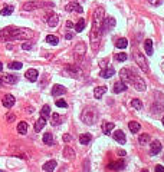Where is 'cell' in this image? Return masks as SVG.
<instances>
[{"instance_id":"cell-13","label":"cell","mask_w":164,"mask_h":172,"mask_svg":"<svg viewBox=\"0 0 164 172\" xmlns=\"http://www.w3.org/2000/svg\"><path fill=\"white\" fill-rule=\"evenodd\" d=\"M66 92V89L62 86V85H55L52 88V96H59V95H64Z\"/></svg>"},{"instance_id":"cell-25","label":"cell","mask_w":164,"mask_h":172,"mask_svg":"<svg viewBox=\"0 0 164 172\" xmlns=\"http://www.w3.org/2000/svg\"><path fill=\"white\" fill-rule=\"evenodd\" d=\"M92 139V136H91L89 133H82L81 136H79V142H81V145H88Z\"/></svg>"},{"instance_id":"cell-26","label":"cell","mask_w":164,"mask_h":172,"mask_svg":"<svg viewBox=\"0 0 164 172\" xmlns=\"http://www.w3.org/2000/svg\"><path fill=\"white\" fill-rule=\"evenodd\" d=\"M144 49H146L147 55H153V40L151 39H147L144 42Z\"/></svg>"},{"instance_id":"cell-20","label":"cell","mask_w":164,"mask_h":172,"mask_svg":"<svg viewBox=\"0 0 164 172\" xmlns=\"http://www.w3.org/2000/svg\"><path fill=\"white\" fill-rule=\"evenodd\" d=\"M45 125H46V119L42 116V118H39V119H38V122L35 123V131L41 132V129H43V128H45Z\"/></svg>"},{"instance_id":"cell-30","label":"cell","mask_w":164,"mask_h":172,"mask_svg":"<svg viewBox=\"0 0 164 172\" xmlns=\"http://www.w3.org/2000/svg\"><path fill=\"white\" fill-rule=\"evenodd\" d=\"M17 132L22 133V135H25L26 132H27V123L26 122H19V125H17Z\"/></svg>"},{"instance_id":"cell-21","label":"cell","mask_w":164,"mask_h":172,"mask_svg":"<svg viewBox=\"0 0 164 172\" xmlns=\"http://www.w3.org/2000/svg\"><path fill=\"white\" fill-rule=\"evenodd\" d=\"M124 162L123 161H117V162H111L108 165V169H114V171H118V169H123L124 168Z\"/></svg>"},{"instance_id":"cell-50","label":"cell","mask_w":164,"mask_h":172,"mask_svg":"<svg viewBox=\"0 0 164 172\" xmlns=\"http://www.w3.org/2000/svg\"><path fill=\"white\" fill-rule=\"evenodd\" d=\"M1 70H3V65L0 63V72H1Z\"/></svg>"},{"instance_id":"cell-27","label":"cell","mask_w":164,"mask_h":172,"mask_svg":"<svg viewBox=\"0 0 164 172\" xmlns=\"http://www.w3.org/2000/svg\"><path fill=\"white\" fill-rule=\"evenodd\" d=\"M115 46L118 48V49H125L127 46H128V42H127V39H117V42H115Z\"/></svg>"},{"instance_id":"cell-9","label":"cell","mask_w":164,"mask_h":172,"mask_svg":"<svg viewBox=\"0 0 164 172\" xmlns=\"http://www.w3.org/2000/svg\"><path fill=\"white\" fill-rule=\"evenodd\" d=\"M46 22H48V25L50 27H55L58 25V22H59V19H58V15L55 13H48L46 15Z\"/></svg>"},{"instance_id":"cell-6","label":"cell","mask_w":164,"mask_h":172,"mask_svg":"<svg viewBox=\"0 0 164 172\" xmlns=\"http://www.w3.org/2000/svg\"><path fill=\"white\" fill-rule=\"evenodd\" d=\"M120 75H121V81L123 82H128V83H132V78H134V72H131L130 69H121V72H120Z\"/></svg>"},{"instance_id":"cell-34","label":"cell","mask_w":164,"mask_h":172,"mask_svg":"<svg viewBox=\"0 0 164 172\" xmlns=\"http://www.w3.org/2000/svg\"><path fill=\"white\" fill-rule=\"evenodd\" d=\"M83 29H85V20H83V19H79L78 23L75 25V30H76L78 33H81Z\"/></svg>"},{"instance_id":"cell-24","label":"cell","mask_w":164,"mask_h":172,"mask_svg":"<svg viewBox=\"0 0 164 172\" xmlns=\"http://www.w3.org/2000/svg\"><path fill=\"white\" fill-rule=\"evenodd\" d=\"M107 92V86H99V88H95V90H94V96L97 99H99L104 93Z\"/></svg>"},{"instance_id":"cell-29","label":"cell","mask_w":164,"mask_h":172,"mask_svg":"<svg viewBox=\"0 0 164 172\" xmlns=\"http://www.w3.org/2000/svg\"><path fill=\"white\" fill-rule=\"evenodd\" d=\"M128 128H130V131H131L132 133H137V132L141 129V126H140L138 122H130L128 123Z\"/></svg>"},{"instance_id":"cell-31","label":"cell","mask_w":164,"mask_h":172,"mask_svg":"<svg viewBox=\"0 0 164 172\" xmlns=\"http://www.w3.org/2000/svg\"><path fill=\"white\" fill-rule=\"evenodd\" d=\"M1 16H9V15H12L13 13V6H10V4H7V6H4V7L1 9Z\"/></svg>"},{"instance_id":"cell-35","label":"cell","mask_w":164,"mask_h":172,"mask_svg":"<svg viewBox=\"0 0 164 172\" xmlns=\"http://www.w3.org/2000/svg\"><path fill=\"white\" fill-rule=\"evenodd\" d=\"M46 42L55 46V45H58V42H59V39H58L56 36H53V34H49V36H46Z\"/></svg>"},{"instance_id":"cell-38","label":"cell","mask_w":164,"mask_h":172,"mask_svg":"<svg viewBox=\"0 0 164 172\" xmlns=\"http://www.w3.org/2000/svg\"><path fill=\"white\" fill-rule=\"evenodd\" d=\"M148 141H150V136H148L147 133H144V135H141L138 138V142L141 143V145H144V143H147Z\"/></svg>"},{"instance_id":"cell-32","label":"cell","mask_w":164,"mask_h":172,"mask_svg":"<svg viewBox=\"0 0 164 172\" xmlns=\"http://www.w3.org/2000/svg\"><path fill=\"white\" fill-rule=\"evenodd\" d=\"M43 142H45L46 145H52V143H53V136H52L50 132H46V133L43 135Z\"/></svg>"},{"instance_id":"cell-33","label":"cell","mask_w":164,"mask_h":172,"mask_svg":"<svg viewBox=\"0 0 164 172\" xmlns=\"http://www.w3.org/2000/svg\"><path fill=\"white\" fill-rule=\"evenodd\" d=\"M50 119H52V123H53V125H59V123L62 122L64 118H62L61 115H58V113H52L50 115Z\"/></svg>"},{"instance_id":"cell-22","label":"cell","mask_w":164,"mask_h":172,"mask_svg":"<svg viewBox=\"0 0 164 172\" xmlns=\"http://www.w3.org/2000/svg\"><path fill=\"white\" fill-rule=\"evenodd\" d=\"M115 128V125L112 122H105L104 125H102V131H104V133L105 135H109L111 132H112V129Z\"/></svg>"},{"instance_id":"cell-42","label":"cell","mask_w":164,"mask_h":172,"mask_svg":"<svg viewBox=\"0 0 164 172\" xmlns=\"http://www.w3.org/2000/svg\"><path fill=\"white\" fill-rule=\"evenodd\" d=\"M22 48H23L25 50H30V49H32V43H23V45H22Z\"/></svg>"},{"instance_id":"cell-18","label":"cell","mask_w":164,"mask_h":172,"mask_svg":"<svg viewBox=\"0 0 164 172\" xmlns=\"http://www.w3.org/2000/svg\"><path fill=\"white\" fill-rule=\"evenodd\" d=\"M66 10L68 12H78V13H82L83 12V9L81 7V4H78V3H69L68 6H66Z\"/></svg>"},{"instance_id":"cell-53","label":"cell","mask_w":164,"mask_h":172,"mask_svg":"<svg viewBox=\"0 0 164 172\" xmlns=\"http://www.w3.org/2000/svg\"><path fill=\"white\" fill-rule=\"evenodd\" d=\"M0 172H1V171H0Z\"/></svg>"},{"instance_id":"cell-3","label":"cell","mask_w":164,"mask_h":172,"mask_svg":"<svg viewBox=\"0 0 164 172\" xmlns=\"http://www.w3.org/2000/svg\"><path fill=\"white\" fill-rule=\"evenodd\" d=\"M82 121L85 123H88V125H92V123L95 122V118H97V115H95V112L94 111H91V109H85L83 112H82L81 115Z\"/></svg>"},{"instance_id":"cell-14","label":"cell","mask_w":164,"mask_h":172,"mask_svg":"<svg viewBox=\"0 0 164 172\" xmlns=\"http://www.w3.org/2000/svg\"><path fill=\"white\" fill-rule=\"evenodd\" d=\"M115 73L114 67H107V69H104V70H101V73H99V76L101 78H104V79H108V78H112Z\"/></svg>"},{"instance_id":"cell-39","label":"cell","mask_w":164,"mask_h":172,"mask_svg":"<svg viewBox=\"0 0 164 172\" xmlns=\"http://www.w3.org/2000/svg\"><path fill=\"white\" fill-rule=\"evenodd\" d=\"M22 63H20V62H12V63H10V65H9V67H10V69H16V70H19V69H22Z\"/></svg>"},{"instance_id":"cell-45","label":"cell","mask_w":164,"mask_h":172,"mask_svg":"<svg viewBox=\"0 0 164 172\" xmlns=\"http://www.w3.org/2000/svg\"><path fill=\"white\" fill-rule=\"evenodd\" d=\"M150 3H151V4H160L161 0H150Z\"/></svg>"},{"instance_id":"cell-48","label":"cell","mask_w":164,"mask_h":172,"mask_svg":"<svg viewBox=\"0 0 164 172\" xmlns=\"http://www.w3.org/2000/svg\"><path fill=\"white\" fill-rule=\"evenodd\" d=\"M7 119H9V121H13L15 118H13V115H9V116H7Z\"/></svg>"},{"instance_id":"cell-49","label":"cell","mask_w":164,"mask_h":172,"mask_svg":"<svg viewBox=\"0 0 164 172\" xmlns=\"http://www.w3.org/2000/svg\"><path fill=\"white\" fill-rule=\"evenodd\" d=\"M118 154H120V155H125V151H118Z\"/></svg>"},{"instance_id":"cell-12","label":"cell","mask_w":164,"mask_h":172,"mask_svg":"<svg viewBox=\"0 0 164 172\" xmlns=\"http://www.w3.org/2000/svg\"><path fill=\"white\" fill-rule=\"evenodd\" d=\"M112 136H114V139L117 141V142H120V143H125V141H127L125 133H124L123 131H115L114 133H112Z\"/></svg>"},{"instance_id":"cell-2","label":"cell","mask_w":164,"mask_h":172,"mask_svg":"<svg viewBox=\"0 0 164 172\" xmlns=\"http://www.w3.org/2000/svg\"><path fill=\"white\" fill-rule=\"evenodd\" d=\"M33 37V32L29 29H15V27H4L1 32H0V42L6 40H26V39H30Z\"/></svg>"},{"instance_id":"cell-47","label":"cell","mask_w":164,"mask_h":172,"mask_svg":"<svg viewBox=\"0 0 164 172\" xmlns=\"http://www.w3.org/2000/svg\"><path fill=\"white\" fill-rule=\"evenodd\" d=\"M66 39H72V33H68V34H66Z\"/></svg>"},{"instance_id":"cell-16","label":"cell","mask_w":164,"mask_h":172,"mask_svg":"<svg viewBox=\"0 0 164 172\" xmlns=\"http://www.w3.org/2000/svg\"><path fill=\"white\" fill-rule=\"evenodd\" d=\"M3 105L6 108H12L15 105V96H13V95H6V96L3 98Z\"/></svg>"},{"instance_id":"cell-41","label":"cell","mask_w":164,"mask_h":172,"mask_svg":"<svg viewBox=\"0 0 164 172\" xmlns=\"http://www.w3.org/2000/svg\"><path fill=\"white\" fill-rule=\"evenodd\" d=\"M56 106L58 108H66L68 106V103H66L64 99H59V100H56Z\"/></svg>"},{"instance_id":"cell-46","label":"cell","mask_w":164,"mask_h":172,"mask_svg":"<svg viewBox=\"0 0 164 172\" xmlns=\"http://www.w3.org/2000/svg\"><path fill=\"white\" fill-rule=\"evenodd\" d=\"M66 26H68V27H75V25L72 22H66Z\"/></svg>"},{"instance_id":"cell-23","label":"cell","mask_w":164,"mask_h":172,"mask_svg":"<svg viewBox=\"0 0 164 172\" xmlns=\"http://www.w3.org/2000/svg\"><path fill=\"white\" fill-rule=\"evenodd\" d=\"M64 156H66L68 159H72V158L75 156V151L71 146H68V145H66V146L64 148Z\"/></svg>"},{"instance_id":"cell-43","label":"cell","mask_w":164,"mask_h":172,"mask_svg":"<svg viewBox=\"0 0 164 172\" xmlns=\"http://www.w3.org/2000/svg\"><path fill=\"white\" fill-rule=\"evenodd\" d=\"M156 172H164V166H161V165H157V166H156Z\"/></svg>"},{"instance_id":"cell-19","label":"cell","mask_w":164,"mask_h":172,"mask_svg":"<svg viewBox=\"0 0 164 172\" xmlns=\"http://www.w3.org/2000/svg\"><path fill=\"white\" fill-rule=\"evenodd\" d=\"M160 151H161V143H160L158 141L151 142V154H153V155H157V154H160Z\"/></svg>"},{"instance_id":"cell-5","label":"cell","mask_w":164,"mask_h":172,"mask_svg":"<svg viewBox=\"0 0 164 172\" xmlns=\"http://www.w3.org/2000/svg\"><path fill=\"white\" fill-rule=\"evenodd\" d=\"M75 56H76V59L78 60H81L82 57H83V55L86 53V46H85V43L83 42H79L76 46H75Z\"/></svg>"},{"instance_id":"cell-52","label":"cell","mask_w":164,"mask_h":172,"mask_svg":"<svg viewBox=\"0 0 164 172\" xmlns=\"http://www.w3.org/2000/svg\"><path fill=\"white\" fill-rule=\"evenodd\" d=\"M163 125H164V116H163Z\"/></svg>"},{"instance_id":"cell-4","label":"cell","mask_w":164,"mask_h":172,"mask_svg":"<svg viewBox=\"0 0 164 172\" xmlns=\"http://www.w3.org/2000/svg\"><path fill=\"white\" fill-rule=\"evenodd\" d=\"M134 59H135V62H137V65L144 70V72H148L150 69H148V63H147V60L144 59V56L140 53V52H135L134 53Z\"/></svg>"},{"instance_id":"cell-10","label":"cell","mask_w":164,"mask_h":172,"mask_svg":"<svg viewBox=\"0 0 164 172\" xmlns=\"http://www.w3.org/2000/svg\"><path fill=\"white\" fill-rule=\"evenodd\" d=\"M17 82V76L15 75H6V76H1L0 78V83H9V85H13Z\"/></svg>"},{"instance_id":"cell-1","label":"cell","mask_w":164,"mask_h":172,"mask_svg":"<svg viewBox=\"0 0 164 172\" xmlns=\"http://www.w3.org/2000/svg\"><path fill=\"white\" fill-rule=\"evenodd\" d=\"M102 20H104V9L98 7L94 12V20H92V29H91V46L92 49L97 50L101 42V36H102Z\"/></svg>"},{"instance_id":"cell-28","label":"cell","mask_w":164,"mask_h":172,"mask_svg":"<svg viewBox=\"0 0 164 172\" xmlns=\"http://www.w3.org/2000/svg\"><path fill=\"white\" fill-rule=\"evenodd\" d=\"M131 106L135 109V111H143V102L140 99H132L131 100Z\"/></svg>"},{"instance_id":"cell-44","label":"cell","mask_w":164,"mask_h":172,"mask_svg":"<svg viewBox=\"0 0 164 172\" xmlns=\"http://www.w3.org/2000/svg\"><path fill=\"white\" fill-rule=\"evenodd\" d=\"M71 139H72V136H71V135H64V141H65V142H69Z\"/></svg>"},{"instance_id":"cell-8","label":"cell","mask_w":164,"mask_h":172,"mask_svg":"<svg viewBox=\"0 0 164 172\" xmlns=\"http://www.w3.org/2000/svg\"><path fill=\"white\" fill-rule=\"evenodd\" d=\"M25 76H26V79H27V81H30V82H36L39 73H38V70H36V69H29V70H26Z\"/></svg>"},{"instance_id":"cell-7","label":"cell","mask_w":164,"mask_h":172,"mask_svg":"<svg viewBox=\"0 0 164 172\" xmlns=\"http://www.w3.org/2000/svg\"><path fill=\"white\" fill-rule=\"evenodd\" d=\"M132 85H134L135 89L140 90V92L146 90V83H144V81L140 78L138 75H135V73H134V78H132Z\"/></svg>"},{"instance_id":"cell-15","label":"cell","mask_w":164,"mask_h":172,"mask_svg":"<svg viewBox=\"0 0 164 172\" xmlns=\"http://www.w3.org/2000/svg\"><path fill=\"white\" fill-rule=\"evenodd\" d=\"M43 171L45 172H53L56 168V161H48L46 164H43Z\"/></svg>"},{"instance_id":"cell-11","label":"cell","mask_w":164,"mask_h":172,"mask_svg":"<svg viewBox=\"0 0 164 172\" xmlns=\"http://www.w3.org/2000/svg\"><path fill=\"white\" fill-rule=\"evenodd\" d=\"M38 7H41L39 1H27V3L23 4V10L25 12H32V10H35V9H38Z\"/></svg>"},{"instance_id":"cell-40","label":"cell","mask_w":164,"mask_h":172,"mask_svg":"<svg viewBox=\"0 0 164 172\" xmlns=\"http://www.w3.org/2000/svg\"><path fill=\"white\" fill-rule=\"evenodd\" d=\"M115 59H117L118 62H124V60H127V53H117Z\"/></svg>"},{"instance_id":"cell-37","label":"cell","mask_w":164,"mask_h":172,"mask_svg":"<svg viewBox=\"0 0 164 172\" xmlns=\"http://www.w3.org/2000/svg\"><path fill=\"white\" fill-rule=\"evenodd\" d=\"M42 116H43V118L50 116V108L48 106V105H45V106L42 108Z\"/></svg>"},{"instance_id":"cell-51","label":"cell","mask_w":164,"mask_h":172,"mask_svg":"<svg viewBox=\"0 0 164 172\" xmlns=\"http://www.w3.org/2000/svg\"><path fill=\"white\" fill-rule=\"evenodd\" d=\"M141 172H148V171H147V169H144V171H141Z\"/></svg>"},{"instance_id":"cell-17","label":"cell","mask_w":164,"mask_h":172,"mask_svg":"<svg viewBox=\"0 0 164 172\" xmlns=\"http://www.w3.org/2000/svg\"><path fill=\"white\" fill-rule=\"evenodd\" d=\"M124 90H127V83L125 82L120 81V82H117L114 85V93H120V92H124Z\"/></svg>"},{"instance_id":"cell-36","label":"cell","mask_w":164,"mask_h":172,"mask_svg":"<svg viewBox=\"0 0 164 172\" xmlns=\"http://www.w3.org/2000/svg\"><path fill=\"white\" fill-rule=\"evenodd\" d=\"M114 27L115 26V19H112V17H107L105 19V26H104V29H107V27Z\"/></svg>"}]
</instances>
